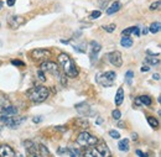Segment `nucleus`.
Instances as JSON below:
<instances>
[{"label": "nucleus", "mask_w": 161, "mask_h": 157, "mask_svg": "<svg viewBox=\"0 0 161 157\" xmlns=\"http://www.w3.org/2000/svg\"><path fill=\"white\" fill-rule=\"evenodd\" d=\"M133 79H134V73H133V71H128L127 73H125V81H127V83L129 86L133 83Z\"/></svg>", "instance_id": "obj_27"}, {"label": "nucleus", "mask_w": 161, "mask_h": 157, "mask_svg": "<svg viewBox=\"0 0 161 157\" xmlns=\"http://www.w3.org/2000/svg\"><path fill=\"white\" fill-rule=\"evenodd\" d=\"M131 137H133L134 141H136V140H138V135H136V134H131Z\"/></svg>", "instance_id": "obj_41"}, {"label": "nucleus", "mask_w": 161, "mask_h": 157, "mask_svg": "<svg viewBox=\"0 0 161 157\" xmlns=\"http://www.w3.org/2000/svg\"><path fill=\"white\" fill-rule=\"evenodd\" d=\"M50 56H51V52L49 50H44V48H37L31 52V57L35 61H41V60L47 61Z\"/></svg>", "instance_id": "obj_8"}, {"label": "nucleus", "mask_w": 161, "mask_h": 157, "mask_svg": "<svg viewBox=\"0 0 161 157\" xmlns=\"http://www.w3.org/2000/svg\"><path fill=\"white\" fill-rule=\"evenodd\" d=\"M0 157H15V151L9 145L0 146Z\"/></svg>", "instance_id": "obj_12"}, {"label": "nucleus", "mask_w": 161, "mask_h": 157, "mask_svg": "<svg viewBox=\"0 0 161 157\" xmlns=\"http://www.w3.org/2000/svg\"><path fill=\"white\" fill-rule=\"evenodd\" d=\"M3 115H9V116H13V115H18V109L14 107H5L1 109Z\"/></svg>", "instance_id": "obj_18"}, {"label": "nucleus", "mask_w": 161, "mask_h": 157, "mask_svg": "<svg viewBox=\"0 0 161 157\" xmlns=\"http://www.w3.org/2000/svg\"><path fill=\"white\" fill-rule=\"evenodd\" d=\"M89 47H91V53H94V55H97L98 52L102 50V46L98 43L97 41H92V42L89 43Z\"/></svg>", "instance_id": "obj_21"}, {"label": "nucleus", "mask_w": 161, "mask_h": 157, "mask_svg": "<svg viewBox=\"0 0 161 157\" xmlns=\"http://www.w3.org/2000/svg\"><path fill=\"white\" fill-rule=\"evenodd\" d=\"M57 60H58L60 66L62 67V71H63L65 76L71 77V78H76L78 76V68H77L75 61L67 53H61Z\"/></svg>", "instance_id": "obj_1"}, {"label": "nucleus", "mask_w": 161, "mask_h": 157, "mask_svg": "<svg viewBox=\"0 0 161 157\" xmlns=\"http://www.w3.org/2000/svg\"><path fill=\"white\" fill-rule=\"evenodd\" d=\"M123 100H124V90L123 88L120 87L118 89L117 94H115V99H114V103H115V105H122L123 104Z\"/></svg>", "instance_id": "obj_17"}, {"label": "nucleus", "mask_w": 161, "mask_h": 157, "mask_svg": "<svg viewBox=\"0 0 161 157\" xmlns=\"http://www.w3.org/2000/svg\"><path fill=\"white\" fill-rule=\"evenodd\" d=\"M159 58H160V55L157 53L156 56L154 55L153 57H150V56H149V57H146V58H145V61H146L148 63L153 64V66H156V64H159V63H160V60H159Z\"/></svg>", "instance_id": "obj_23"}, {"label": "nucleus", "mask_w": 161, "mask_h": 157, "mask_svg": "<svg viewBox=\"0 0 161 157\" xmlns=\"http://www.w3.org/2000/svg\"><path fill=\"white\" fill-rule=\"evenodd\" d=\"M49 95H50V90L42 86H37L27 92L29 99L34 103H42L49 98Z\"/></svg>", "instance_id": "obj_2"}, {"label": "nucleus", "mask_w": 161, "mask_h": 157, "mask_svg": "<svg viewBox=\"0 0 161 157\" xmlns=\"http://www.w3.org/2000/svg\"><path fill=\"white\" fill-rule=\"evenodd\" d=\"M102 15V13L99 11V10H97V11H93L92 14H91V19H98Z\"/></svg>", "instance_id": "obj_32"}, {"label": "nucleus", "mask_w": 161, "mask_h": 157, "mask_svg": "<svg viewBox=\"0 0 161 157\" xmlns=\"http://www.w3.org/2000/svg\"><path fill=\"white\" fill-rule=\"evenodd\" d=\"M153 78L155 81H160V74H159V73H155V74L153 76Z\"/></svg>", "instance_id": "obj_40"}, {"label": "nucleus", "mask_w": 161, "mask_h": 157, "mask_svg": "<svg viewBox=\"0 0 161 157\" xmlns=\"http://www.w3.org/2000/svg\"><path fill=\"white\" fill-rule=\"evenodd\" d=\"M77 124H79V125H82V126H83V128H87V126H88V121H87V120H86V119H83V120H82V121H78V123H77Z\"/></svg>", "instance_id": "obj_36"}, {"label": "nucleus", "mask_w": 161, "mask_h": 157, "mask_svg": "<svg viewBox=\"0 0 161 157\" xmlns=\"http://www.w3.org/2000/svg\"><path fill=\"white\" fill-rule=\"evenodd\" d=\"M160 6H161V1H160V0H156L155 3H153L151 5H150V10H151V11H155V10H160Z\"/></svg>", "instance_id": "obj_28"}, {"label": "nucleus", "mask_w": 161, "mask_h": 157, "mask_svg": "<svg viewBox=\"0 0 161 157\" xmlns=\"http://www.w3.org/2000/svg\"><path fill=\"white\" fill-rule=\"evenodd\" d=\"M39 156L40 157H50V152H49V150L45 147V146H42V145H40L39 146Z\"/></svg>", "instance_id": "obj_25"}, {"label": "nucleus", "mask_w": 161, "mask_h": 157, "mask_svg": "<svg viewBox=\"0 0 161 157\" xmlns=\"http://www.w3.org/2000/svg\"><path fill=\"white\" fill-rule=\"evenodd\" d=\"M140 71H141V72H149V71H150V68H149L148 66H143V67H141V69H140Z\"/></svg>", "instance_id": "obj_39"}, {"label": "nucleus", "mask_w": 161, "mask_h": 157, "mask_svg": "<svg viewBox=\"0 0 161 157\" xmlns=\"http://www.w3.org/2000/svg\"><path fill=\"white\" fill-rule=\"evenodd\" d=\"M3 46V42H1V40H0V47H1Z\"/></svg>", "instance_id": "obj_45"}, {"label": "nucleus", "mask_w": 161, "mask_h": 157, "mask_svg": "<svg viewBox=\"0 0 161 157\" xmlns=\"http://www.w3.org/2000/svg\"><path fill=\"white\" fill-rule=\"evenodd\" d=\"M97 151L99 152L101 157H112V153L108 149V146L105 144H103V142L97 146Z\"/></svg>", "instance_id": "obj_14"}, {"label": "nucleus", "mask_w": 161, "mask_h": 157, "mask_svg": "<svg viewBox=\"0 0 161 157\" xmlns=\"http://www.w3.org/2000/svg\"><path fill=\"white\" fill-rule=\"evenodd\" d=\"M41 71L45 72V73H50V74H52L53 77H57L58 78V81L61 82L62 86H66L67 84V79L63 74H61V72L58 69V66H57L55 62H51V61H45L42 64H41Z\"/></svg>", "instance_id": "obj_3"}, {"label": "nucleus", "mask_w": 161, "mask_h": 157, "mask_svg": "<svg viewBox=\"0 0 161 157\" xmlns=\"http://www.w3.org/2000/svg\"><path fill=\"white\" fill-rule=\"evenodd\" d=\"M1 8H3V3H1V1H0V9H1Z\"/></svg>", "instance_id": "obj_44"}, {"label": "nucleus", "mask_w": 161, "mask_h": 157, "mask_svg": "<svg viewBox=\"0 0 161 157\" xmlns=\"http://www.w3.org/2000/svg\"><path fill=\"white\" fill-rule=\"evenodd\" d=\"M108 60L115 67H122V64H123V57L119 51H113L110 53H108Z\"/></svg>", "instance_id": "obj_9"}, {"label": "nucleus", "mask_w": 161, "mask_h": 157, "mask_svg": "<svg viewBox=\"0 0 161 157\" xmlns=\"http://www.w3.org/2000/svg\"><path fill=\"white\" fill-rule=\"evenodd\" d=\"M25 22V18L24 16H20V15H16V16H11L9 20V26L11 27L13 30H16L19 29L20 26Z\"/></svg>", "instance_id": "obj_10"}, {"label": "nucleus", "mask_w": 161, "mask_h": 157, "mask_svg": "<svg viewBox=\"0 0 161 157\" xmlns=\"http://www.w3.org/2000/svg\"><path fill=\"white\" fill-rule=\"evenodd\" d=\"M135 104L136 105H145V107H150L153 104V99L149 95H140L135 99Z\"/></svg>", "instance_id": "obj_13"}, {"label": "nucleus", "mask_w": 161, "mask_h": 157, "mask_svg": "<svg viewBox=\"0 0 161 157\" xmlns=\"http://www.w3.org/2000/svg\"><path fill=\"white\" fill-rule=\"evenodd\" d=\"M109 136L113 139H120V134L115 131V130H110V131H109Z\"/></svg>", "instance_id": "obj_31"}, {"label": "nucleus", "mask_w": 161, "mask_h": 157, "mask_svg": "<svg viewBox=\"0 0 161 157\" xmlns=\"http://www.w3.org/2000/svg\"><path fill=\"white\" fill-rule=\"evenodd\" d=\"M42 121V116H35L34 118V123H41Z\"/></svg>", "instance_id": "obj_38"}, {"label": "nucleus", "mask_w": 161, "mask_h": 157, "mask_svg": "<svg viewBox=\"0 0 161 157\" xmlns=\"http://www.w3.org/2000/svg\"><path fill=\"white\" fill-rule=\"evenodd\" d=\"M133 40L129 37V36H123L122 40H120V45L123 47H125V48H129V47H131L133 46Z\"/></svg>", "instance_id": "obj_20"}, {"label": "nucleus", "mask_w": 161, "mask_h": 157, "mask_svg": "<svg viewBox=\"0 0 161 157\" xmlns=\"http://www.w3.org/2000/svg\"><path fill=\"white\" fill-rule=\"evenodd\" d=\"M24 146L26 147V152H27V155H37L39 153V146L36 145L34 141H30V140H27V141H24Z\"/></svg>", "instance_id": "obj_11"}, {"label": "nucleus", "mask_w": 161, "mask_h": 157, "mask_svg": "<svg viewBox=\"0 0 161 157\" xmlns=\"http://www.w3.org/2000/svg\"><path fill=\"white\" fill-rule=\"evenodd\" d=\"M0 121L4 125L9 126L10 129H16L25 121V118H11V116H9V115H1Z\"/></svg>", "instance_id": "obj_6"}, {"label": "nucleus", "mask_w": 161, "mask_h": 157, "mask_svg": "<svg viewBox=\"0 0 161 157\" xmlns=\"http://www.w3.org/2000/svg\"><path fill=\"white\" fill-rule=\"evenodd\" d=\"M83 157H101V155L97 151V149H94L93 146H89L88 149L84 150V152H83Z\"/></svg>", "instance_id": "obj_15"}, {"label": "nucleus", "mask_w": 161, "mask_h": 157, "mask_svg": "<svg viewBox=\"0 0 161 157\" xmlns=\"http://www.w3.org/2000/svg\"><path fill=\"white\" fill-rule=\"evenodd\" d=\"M148 123H149V125L153 129H157L159 128V120L153 118V116H148Z\"/></svg>", "instance_id": "obj_26"}, {"label": "nucleus", "mask_w": 161, "mask_h": 157, "mask_svg": "<svg viewBox=\"0 0 161 157\" xmlns=\"http://www.w3.org/2000/svg\"><path fill=\"white\" fill-rule=\"evenodd\" d=\"M103 29H104L107 32H113L114 30L117 29V25L115 24H110V25H105V26H103Z\"/></svg>", "instance_id": "obj_29"}, {"label": "nucleus", "mask_w": 161, "mask_h": 157, "mask_svg": "<svg viewBox=\"0 0 161 157\" xmlns=\"http://www.w3.org/2000/svg\"><path fill=\"white\" fill-rule=\"evenodd\" d=\"M37 76H39V78H40V81H42V82H45V81H46V76L44 74V72L41 71V69L37 72Z\"/></svg>", "instance_id": "obj_34"}, {"label": "nucleus", "mask_w": 161, "mask_h": 157, "mask_svg": "<svg viewBox=\"0 0 161 157\" xmlns=\"http://www.w3.org/2000/svg\"><path fill=\"white\" fill-rule=\"evenodd\" d=\"M61 43H66L67 45V43H70V41L68 40H61Z\"/></svg>", "instance_id": "obj_43"}, {"label": "nucleus", "mask_w": 161, "mask_h": 157, "mask_svg": "<svg viewBox=\"0 0 161 157\" xmlns=\"http://www.w3.org/2000/svg\"><path fill=\"white\" fill-rule=\"evenodd\" d=\"M118 147H119V150L120 151H129V140L128 139H123V140H120L119 141V145H118Z\"/></svg>", "instance_id": "obj_22"}, {"label": "nucleus", "mask_w": 161, "mask_h": 157, "mask_svg": "<svg viewBox=\"0 0 161 157\" xmlns=\"http://www.w3.org/2000/svg\"><path fill=\"white\" fill-rule=\"evenodd\" d=\"M148 32H149V29H148V27H145V29L143 30V34H144V35H146Z\"/></svg>", "instance_id": "obj_42"}, {"label": "nucleus", "mask_w": 161, "mask_h": 157, "mask_svg": "<svg viewBox=\"0 0 161 157\" xmlns=\"http://www.w3.org/2000/svg\"><path fill=\"white\" fill-rule=\"evenodd\" d=\"M15 3H16V0H6V4L8 6H14Z\"/></svg>", "instance_id": "obj_37"}, {"label": "nucleus", "mask_w": 161, "mask_h": 157, "mask_svg": "<svg viewBox=\"0 0 161 157\" xmlns=\"http://www.w3.org/2000/svg\"><path fill=\"white\" fill-rule=\"evenodd\" d=\"M120 3L119 1H115V3H113L110 6H109L108 9H107V14L108 15H113V14H115L117 11H119V9H120Z\"/></svg>", "instance_id": "obj_19"}, {"label": "nucleus", "mask_w": 161, "mask_h": 157, "mask_svg": "<svg viewBox=\"0 0 161 157\" xmlns=\"http://www.w3.org/2000/svg\"><path fill=\"white\" fill-rule=\"evenodd\" d=\"M98 142V139L96 136L91 135L88 131H83L77 137V144L82 147H89V146H96Z\"/></svg>", "instance_id": "obj_4"}, {"label": "nucleus", "mask_w": 161, "mask_h": 157, "mask_svg": "<svg viewBox=\"0 0 161 157\" xmlns=\"http://www.w3.org/2000/svg\"><path fill=\"white\" fill-rule=\"evenodd\" d=\"M135 35V36H139L140 35V29L138 27V26H133V27H128L125 30H123L122 35L123 36H130V35Z\"/></svg>", "instance_id": "obj_16"}, {"label": "nucleus", "mask_w": 161, "mask_h": 157, "mask_svg": "<svg viewBox=\"0 0 161 157\" xmlns=\"http://www.w3.org/2000/svg\"><path fill=\"white\" fill-rule=\"evenodd\" d=\"M11 63H13L14 66H20V67H24V66H25L24 62L19 61V60H11Z\"/></svg>", "instance_id": "obj_33"}, {"label": "nucleus", "mask_w": 161, "mask_h": 157, "mask_svg": "<svg viewBox=\"0 0 161 157\" xmlns=\"http://www.w3.org/2000/svg\"><path fill=\"white\" fill-rule=\"evenodd\" d=\"M76 110H77V113H78V114L83 115V116H86V118L87 116H94V115H96V113L92 110L91 107L88 105L86 102L77 104V105H76Z\"/></svg>", "instance_id": "obj_7"}, {"label": "nucleus", "mask_w": 161, "mask_h": 157, "mask_svg": "<svg viewBox=\"0 0 161 157\" xmlns=\"http://www.w3.org/2000/svg\"><path fill=\"white\" fill-rule=\"evenodd\" d=\"M115 78H117V74L115 72L113 71H109V72H104V73H99L97 76V81L98 83H101L103 87H112L115 82Z\"/></svg>", "instance_id": "obj_5"}, {"label": "nucleus", "mask_w": 161, "mask_h": 157, "mask_svg": "<svg viewBox=\"0 0 161 157\" xmlns=\"http://www.w3.org/2000/svg\"><path fill=\"white\" fill-rule=\"evenodd\" d=\"M160 29H161V24H160V21H156V22H153L151 25H150L149 31L151 34H157L160 31Z\"/></svg>", "instance_id": "obj_24"}, {"label": "nucleus", "mask_w": 161, "mask_h": 157, "mask_svg": "<svg viewBox=\"0 0 161 157\" xmlns=\"http://www.w3.org/2000/svg\"><path fill=\"white\" fill-rule=\"evenodd\" d=\"M112 116H113V119H115V120H120V118H122V113L118 110V109H115V110H113L112 111Z\"/></svg>", "instance_id": "obj_30"}, {"label": "nucleus", "mask_w": 161, "mask_h": 157, "mask_svg": "<svg viewBox=\"0 0 161 157\" xmlns=\"http://www.w3.org/2000/svg\"><path fill=\"white\" fill-rule=\"evenodd\" d=\"M135 153H136L139 157H148V155H146V153H144L143 151H140V150H136V151H135Z\"/></svg>", "instance_id": "obj_35"}]
</instances>
